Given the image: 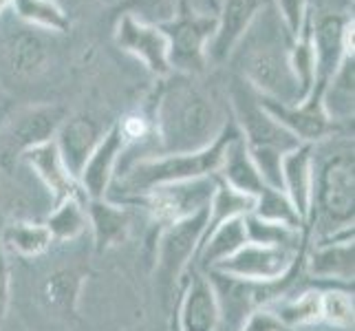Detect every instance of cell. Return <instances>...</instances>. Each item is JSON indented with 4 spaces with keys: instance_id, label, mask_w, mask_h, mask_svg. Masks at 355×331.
<instances>
[{
    "instance_id": "cell-1",
    "label": "cell",
    "mask_w": 355,
    "mask_h": 331,
    "mask_svg": "<svg viewBox=\"0 0 355 331\" xmlns=\"http://www.w3.org/2000/svg\"><path fill=\"white\" fill-rule=\"evenodd\" d=\"M212 97L188 76H173L162 84L153 110V155L197 153L210 146L225 126Z\"/></svg>"
},
{
    "instance_id": "cell-2",
    "label": "cell",
    "mask_w": 355,
    "mask_h": 331,
    "mask_svg": "<svg viewBox=\"0 0 355 331\" xmlns=\"http://www.w3.org/2000/svg\"><path fill=\"white\" fill-rule=\"evenodd\" d=\"M241 130L234 119H227L216 139L197 153H179V155H146L132 162L128 168L117 170L115 179L108 192L117 190V194H108L106 199L121 201L128 197L148 192L157 186H168V183L192 181L201 177H212L218 173L227 151L230 142L239 137Z\"/></svg>"
},
{
    "instance_id": "cell-3",
    "label": "cell",
    "mask_w": 355,
    "mask_h": 331,
    "mask_svg": "<svg viewBox=\"0 0 355 331\" xmlns=\"http://www.w3.org/2000/svg\"><path fill=\"white\" fill-rule=\"evenodd\" d=\"M355 162L353 144H345L327 157L313 148V186L307 230L313 241L353 228Z\"/></svg>"
},
{
    "instance_id": "cell-4",
    "label": "cell",
    "mask_w": 355,
    "mask_h": 331,
    "mask_svg": "<svg viewBox=\"0 0 355 331\" xmlns=\"http://www.w3.org/2000/svg\"><path fill=\"white\" fill-rule=\"evenodd\" d=\"M289 42L291 38L280 20L276 24L269 22L265 33L256 31L252 24L234 53L241 56L243 82L250 89L283 104H300L298 82L289 67Z\"/></svg>"
},
{
    "instance_id": "cell-5",
    "label": "cell",
    "mask_w": 355,
    "mask_h": 331,
    "mask_svg": "<svg viewBox=\"0 0 355 331\" xmlns=\"http://www.w3.org/2000/svg\"><path fill=\"white\" fill-rule=\"evenodd\" d=\"M205 226L207 207L181 221H175V223L162 228V232H159L155 278L157 287L164 294V300L170 298V294L179 285V280L192 267L199 243L205 235Z\"/></svg>"
},
{
    "instance_id": "cell-6",
    "label": "cell",
    "mask_w": 355,
    "mask_h": 331,
    "mask_svg": "<svg viewBox=\"0 0 355 331\" xmlns=\"http://www.w3.org/2000/svg\"><path fill=\"white\" fill-rule=\"evenodd\" d=\"M168 38L170 69L179 76H199L210 65L207 49L216 31V16L197 14L186 5H179L173 20L159 24Z\"/></svg>"
},
{
    "instance_id": "cell-7",
    "label": "cell",
    "mask_w": 355,
    "mask_h": 331,
    "mask_svg": "<svg viewBox=\"0 0 355 331\" xmlns=\"http://www.w3.org/2000/svg\"><path fill=\"white\" fill-rule=\"evenodd\" d=\"M214 183H216L214 175L192 179V181L168 183V186H157L148 192L137 194V197H128L115 203L144 207L157 226L166 228L170 223H175V221L186 219L210 205Z\"/></svg>"
},
{
    "instance_id": "cell-8",
    "label": "cell",
    "mask_w": 355,
    "mask_h": 331,
    "mask_svg": "<svg viewBox=\"0 0 355 331\" xmlns=\"http://www.w3.org/2000/svg\"><path fill=\"white\" fill-rule=\"evenodd\" d=\"M315 84L313 95H322L347 58H353V18L345 14L313 16Z\"/></svg>"
},
{
    "instance_id": "cell-9",
    "label": "cell",
    "mask_w": 355,
    "mask_h": 331,
    "mask_svg": "<svg viewBox=\"0 0 355 331\" xmlns=\"http://www.w3.org/2000/svg\"><path fill=\"white\" fill-rule=\"evenodd\" d=\"M259 95V93H256ZM261 106L274 117L287 133H291L300 144H320L331 139L342 130L340 124L327 115L322 106V95H309L300 104H283L272 97L259 95Z\"/></svg>"
},
{
    "instance_id": "cell-10",
    "label": "cell",
    "mask_w": 355,
    "mask_h": 331,
    "mask_svg": "<svg viewBox=\"0 0 355 331\" xmlns=\"http://www.w3.org/2000/svg\"><path fill=\"white\" fill-rule=\"evenodd\" d=\"M113 38L121 51L137 58L157 78H168L173 73L168 60V38L159 24H148L128 14H119Z\"/></svg>"
},
{
    "instance_id": "cell-11",
    "label": "cell",
    "mask_w": 355,
    "mask_h": 331,
    "mask_svg": "<svg viewBox=\"0 0 355 331\" xmlns=\"http://www.w3.org/2000/svg\"><path fill=\"white\" fill-rule=\"evenodd\" d=\"M296 252L298 248L291 250V248H269V245L245 243L241 250H236L212 269L234 278L267 283V280H276L287 274V269L291 267L293 259H296Z\"/></svg>"
},
{
    "instance_id": "cell-12",
    "label": "cell",
    "mask_w": 355,
    "mask_h": 331,
    "mask_svg": "<svg viewBox=\"0 0 355 331\" xmlns=\"http://www.w3.org/2000/svg\"><path fill=\"white\" fill-rule=\"evenodd\" d=\"M128 146L130 144L124 137V133H121L117 121L104 130L100 144L95 146V151L87 159V164H84L82 173L78 177L80 186L89 199H104L108 194V188H111L117 166L121 162V155L126 153Z\"/></svg>"
},
{
    "instance_id": "cell-13",
    "label": "cell",
    "mask_w": 355,
    "mask_h": 331,
    "mask_svg": "<svg viewBox=\"0 0 355 331\" xmlns=\"http://www.w3.org/2000/svg\"><path fill=\"white\" fill-rule=\"evenodd\" d=\"M67 119V108L58 104L31 106L14 119L7 135V151L11 157H20L35 146L53 142L58 128Z\"/></svg>"
},
{
    "instance_id": "cell-14",
    "label": "cell",
    "mask_w": 355,
    "mask_h": 331,
    "mask_svg": "<svg viewBox=\"0 0 355 331\" xmlns=\"http://www.w3.org/2000/svg\"><path fill=\"white\" fill-rule=\"evenodd\" d=\"M304 269L320 280L353 283V228L313 241V248L304 256Z\"/></svg>"
},
{
    "instance_id": "cell-15",
    "label": "cell",
    "mask_w": 355,
    "mask_h": 331,
    "mask_svg": "<svg viewBox=\"0 0 355 331\" xmlns=\"http://www.w3.org/2000/svg\"><path fill=\"white\" fill-rule=\"evenodd\" d=\"M20 159L33 170L35 177L44 183V188L49 190V194H51V199H53V205L62 203L67 199H80L87 203L89 197L84 194L78 177H73L69 173V168L64 166L53 142L35 146V148L22 153Z\"/></svg>"
},
{
    "instance_id": "cell-16",
    "label": "cell",
    "mask_w": 355,
    "mask_h": 331,
    "mask_svg": "<svg viewBox=\"0 0 355 331\" xmlns=\"http://www.w3.org/2000/svg\"><path fill=\"white\" fill-rule=\"evenodd\" d=\"M102 135V124L89 113L67 115L62 126L55 133L53 144L73 177H80L84 164H87V159L95 151V146L100 144Z\"/></svg>"
},
{
    "instance_id": "cell-17",
    "label": "cell",
    "mask_w": 355,
    "mask_h": 331,
    "mask_svg": "<svg viewBox=\"0 0 355 331\" xmlns=\"http://www.w3.org/2000/svg\"><path fill=\"white\" fill-rule=\"evenodd\" d=\"M263 9L261 0H223L221 14L216 16V31L207 49L210 62H225L239 42L250 31L254 18Z\"/></svg>"
},
{
    "instance_id": "cell-18",
    "label": "cell",
    "mask_w": 355,
    "mask_h": 331,
    "mask_svg": "<svg viewBox=\"0 0 355 331\" xmlns=\"http://www.w3.org/2000/svg\"><path fill=\"white\" fill-rule=\"evenodd\" d=\"M175 321L181 331H216L218 329V303L212 283L199 269H192L186 283Z\"/></svg>"
},
{
    "instance_id": "cell-19",
    "label": "cell",
    "mask_w": 355,
    "mask_h": 331,
    "mask_svg": "<svg viewBox=\"0 0 355 331\" xmlns=\"http://www.w3.org/2000/svg\"><path fill=\"white\" fill-rule=\"evenodd\" d=\"M280 177H283V192L307 228L313 186V144H300L285 153L280 162Z\"/></svg>"
},
{
    "instance_id": "cell-20",
    "label": "cell",
    "mask_w": 355,
    "mask_h": 331,
    "mask_svg": "<svg viewBox=\"0 0 355 331\" xmlns=\"http://www.w3.org/2000/svg\"><path fill=\"white\" fill-rule=\"evenodd\" d=\"M87 210L89 228L93 230V243L97 252H108L117 248L119 243L128 239L130 232V214L126 205H119L111 199H87L84 203Z\"/></svg>"
},
{
    "instance_id": "cell-21",
    "label": "cell",
    "mask_w": 355,
    "mask_h": 331,
    "mask_svg": "<svg viewBox=\"0 0 355 331\" xmlns=\"http://www.w3.org/2000/svg\"><path fill=\"white\" fill-rule=\"evenodd\" d=\"M84 283H87V269L84 267L69 265L53 269L40 287L44 307L58 316H78Z\"/></svg>"
},
{
    "instance_id": "cell-22",
    "label": "cell",
    "mask_w": 355,
    "mask_h": 331,
    "mask_svg": "<svg viewBox=\"0 0 355 331\" xmlns=\"http://www.w3.org/2000/svg\"><path fill=\"white\" fill-rule=\"evenodd\" d=\"M216 177L221 181H225L230 188H234L243 194H250V197H254V199L259 197V194L263 192V188L267 186L261 177V173H259V168L254 166L248 148H245V142H243L241 135L230 142Z\"/></svg>"
},
{
    "instance_id": "cell-23",
    "label": "cell",
    "mask_w": 355,
    "mask_h": 331,
    "mask_svg": "<svg viewBox=\"0 0 355 331\" xmlns=\"http://www.w3.org/2000/svg\"><path fill=\"white\" fill-rule=\"evenodd\" d=\"M248 243L245 237V226H243V217L241 219H230L223 226H218L212 230L201 243L194 261H197L199 272H210L212 267H216L221 261H225L227 256H232L236 250H241L243 245Z\"/></svg>"
},
{
    "instance_id": "cell-24",
    "label": "cell",
    "mask_w": 355,
    "mask_h": 331,
    "mask_svg": "<svg viewBox=\"0 0 355 331\" xmlns=\"http://www.w3.org/2000/svg\"><path fill=\"white\" fill-rule=\"evenodd\" d=\"M46 46L33 31H20L9 40L7 65L16 78H35L46 67Z\"/></svg>"
},
{
    "instance_id": "cell-25",
    "label": "cell",
    "mask_w": 355,
    "mask_h": 331,
    "mask_svg": "<svg viewBox=\"0 0 355 331\" xmlns=\"http://www.w3.org/2000/svg\"><path fill=\"white\" fill-rule=\"evenodd\" d=\"M216 183H214V192L210 205H207V226H205V235L203 239L210 235L212 230H216L218 226H223L230 219H241L245 214H250L254 210L256 199L250 197V194H243L234 188H230L225 181H221L214 175ZM201 239V241H203Z\"/></svg>"
},
{
    "instance_id": "cell-26",
    "label": "cell",
    "mask_w": 355,
    "mask_h": 331,
    "mask_svg": "<svg viewBox=\"0 0 355 331\" xmlns=\"http://www.w3.org/2000/svg\"><path fill=\"white\" fill-rule=\"evenodd\" d=\"M3 243L7 252H16L24 259H38L55 243L51 232L44 223H33V221H14L5 223L3 228Z\"/></svg>"
},
{
    "instance_id": "cell-27",
    "label": "cell",
    "mask_w": 355,
    "mask_h": 331,
    "mask_svg": "<svg viewBox=\"0 0 355 331\" xmlns=\"http://www.w3.org/2000/svg\"><path fill=\"white\" fill-rule=\"evenodd\" d=\"M11 9L24 24H29L33 29L51 33L71 31V18L58 0H14Z\"/></svg>"
},
{
    "instance_id": "cell-28",
    "label": "cell",
    "mask_w": 355,
    "mask_h": 331,
    "mask_svg": "<svg viewBox=\"0 0 355 331\" xmlns=\"http://www.w3.org/2000/svg\"><path fill=\"white\" fill-rule=\"evenodd\" d=\"M285 327H304L322 321V291L307 289L298 296L276 303L272 312Z\"/></svg>"
},
{
    "instance_id": "cell-29",
    "label": "cell",
    "mask_w": 355,
    "mask_h": 331,
    "mask_svg": "<svg viewBox=\"0 0 355 331\" xmlns=\"http://www.w3.org/2000/svg\"><path fill=\"white\" fill-rule=\"evenodd\" d=\"M245 237L248 243L254 245H269V248H291L296 250L302 241V230H291L287 226L274 223V221H265L256 217L254 212L243 217Z\"/></svg>"
},
{
    "instance_id": "cell-30",
    "label": "cell",
    "mask_w": 355,
    "mask_h": 331,
    "mask_svg": "<svg viewBox=\"0 0 355 331\" xmlns=\"http://www.w3.org/2000/svg\"><path fill=\"white\" fill-rule=\"evenodd\" d=\"M44 226L49 232H51L53 241H73V239L82 237L89 228L84 201L67 199L62 203L53 205V210L44 221Z\"/></svg>"
},
{
    "instance_id": "cell-31",
    "label": "cell",
    "mask_w": 355,
    "mask_h": 331,
    "mask_svg": "<svg viewBox=\"0 0 355 331\" xmlns=\"http://www.w3.org/2000/svg\"><path fill=\"white\" fill-rule=\"evenodd\" d=\"M256 217H261L265 221H274V223L287 226L291 230H302L304 223L300 221L296 207L291 205L289 197L283 190H276L272 186H265L263 192L256 197L254 210Z\"/></svg>"
},
{
    "instance_id": "cell-32",
    "label": "cell",
    "mask_w": 355,
    "mask_h": 331,
    "mask_svg": "<svg viewBox=\"0 0 355 331\" xmlns=\"http://www.w3.org/2000/svg\"><path fill=\"white\" fill-rule=\"evenodd\" d=\"M117 16L128 14L148 24H164L177 14V0H117Z\"/></svg>"
},
{
    "instance_id": "cell-33",
    "label": "cell",
    "mask_w": 355,
    "mask_h": 331,
    "mask_svg": "<svg viewBox=\"0 0 355 331\" xmlns=\"http://www.w3.org/2000/svg\"><path fill=\"white\" fill-rule=\"evenodd\" d=\"M322 321L334 327H353V296L342 289L322 291Z\"/></svg>"
},
{
    "instance_id": "cell-34",
    "label": "cell",
    "mask_w": 355,
    "mask_h": 331,
    "mask_svg": "<svg viewBox=\"0 0 355 331\" xmlns=\"http://www.w3.org/2000/svg\"><path fill=\"white\" fill-rule=\"evenodd\" d=\"M313 0H276V16L283 22L289 38H296L304 18L309 16Z\"/></svg>"
},
{
    "instance_id": "cell-35",
    "label": "cell",
    "mask_w": 355,
    "mask_h": 331,
    "mask_svg": "<svg viewBox=\"0 0 355 331\" xmlns=\"http://www.w3.org/2000/svg\"><path fill=\"white\" fill-rule=\"evenodd\" d=\"M5 217L0 212V325H3L7 309H9V296H11V272H9V261H7V248L3 243V228H5Z\"/></svg>"
},
{
    "instance_id": "cell-36",
    "label": "cell",
    "mask_w": 355,
    "mask_h": 331,
    "mask_svg": "<svg viewBox=\"0 0 355 331\" xmlns=\"http://www.w3.org/2000/svg\"><path fill=\"white\" fill-rule=\"evenodd\" d=\"M241 331H289V327H285L283 323H280L272 312L256 309L248 318V323L243 325Z\"/></svg>"
},
{
    "instance_id": "cell-37",
    "label": "cell",
    "mask_w": 355,
    "mask_h": 331,
    "mask_svg": "<svg viewBox=\"0 0 355 331\" xmlns=\"http://www.w3.org/2000/svg\"><path fill=\"white\" fill-rule=\"evenodd\" d=\"M11 5H14V0H0V16H3Z\"/></svg>"
},
{
    "instance_id": "cell-38",
    "label": "cell",
    "mask_w": 355,
    "mask_h": 331,
    "mask_svg": "<svg viewBox=\"0 0 355 331\" xmlns=\"http://www.w3.org/2000/svg\"><path fill=\"white\" fill-rule=\"evenodd\" d=\"M170 331H181L179 325H177V321H173V327H170Z\"/></svg>"
},
{
    "instance_id": "cell-39",
    "label": "cell",
    "mask_w": 355,
    "mask_h": 331,
    "mask_svg": "<svg viewBox=\"0 0 355 331\" xmlns=\"http://www.w3.org/2000/svg\"><path fill=\"white\" fill-rule=\"evenodd\" d=\"M104 3H108V5H115V3H117V0H104Z\"/></svg>"
}]
</instances>
